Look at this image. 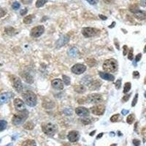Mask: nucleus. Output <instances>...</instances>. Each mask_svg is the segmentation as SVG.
<instances>
[{"instance_id": "1", "label": "nucleus", "mask_w": 146, "mask_h": 146, "mask_svg": "<svg viewBox=\"0 0 146 146\" xmlns=\"http://www.w3.org/2000/svg\"><path fill=\"white\" fill-rule=\"evenodd\" d=\"M22 97L23 98V100L26 102V104L28 105L29 107H35L37 104V95L34 92L31 91H26L24 93H23Z\"/></svg>"}, {"instance_id": "2", "label": "nucleus", "mask_w": 146, "mask_h": 146, "mask_svg": "<svg viewBox=\"0 0 146 146\" xmlns=\"http://www.w3.org/2000/svg\"><path fill=\"white\" fill-rule=\"evenodd\" d=\"M28 116V112L26 110L20 111L18 113L15 114L12 119V122L15 126H18L22 124Z\"/></svg>"}, {"instance_id": "3", "label": "nucleus", "mask_w": 146, "mask_h": 146, "mask_svg": "<svg viewBox=\"0 0 146 146\" xmlns=\"http://www.w3.org/2000/svg\"><path fill=\"white\" fill-rule=\"evenodd\" d=\"M102 67H103V70L107 72H114L118 70V62L115 59H110L104 62Z\"/></svg>"}, {"instance_id": "4", "label": "nucleus", "mask_w": 146, "mask_h": 146, "mask_svg": "<svg viewBox=\"0 0 146 146\" xmlns=\"http://www.w3.org/2000/svg\"><path fill=\"white\" fill-rule=\"evenodd\" d=\"M42 132L47 136L52 137L56 134V133L58 131V127L53 124L46 123V124H43L42 125Z\"/></svg>"}, {"instance_id": "5", "label": "nucleus", "mask_w": 146, "mask_h": 146, "mask_svg": "<svg viewBox=\"0 0 146 146\" xmlns=\"http://www.w3.org/2000/svg\"><path fill=\"white\" fill-rule=\"evenodd\" d=\"M99 31L92 27H85L82 29V34L85 37H92L99 34Z\"/></svg>"}, {"instance_id": "6", "label": "nucleus", "mask_w": 146, "mask_h": 146, "mask_svg": "<svg viewBox=\"0 0 146 146\" xmlns=\"http://www.w3.org/2000/svg\"><path fill=\"white\" fill-rule=\"evenodd\" d=\"M11 81L13 83V86L15 90L17 91L18 92H21L23 91V85L21 83V79L18 77L13 76L11 77Z\"/></svg>"}, {"instance_id": "7", "label": "nucleus", "mask_w": 146, "mask_h": 146, "mask_svg": "<svg viewBox=\"0 0 146 146\" xmlns=\"http://www.w3.org/2000/svg\"><path fill=\"white\" fill-rule=\"evenodd\" d=\"M44 32H45V28L43 26H37L34 27L31 30L30 35L33 37L37 38V37H40L44 33Z\"/></svg>"}, {"instance_id": "8", "label": "nucleus", "mask_w": 146, "mask_h": 146, "mask_svg": "<svg viewBox=\"0 0 146 146\" xmlns=\"http://www.w3.org/2000/svg\"><path fill=\"white\" fill-rule=\"evenodd\" d=\"M88 101L90 103H93V104H98L102 102V95L99 94H91L90 95L88 96Z\"/></svg>"}, {"instance_id": "9", "label": "nucleus", "mask_w": 146, "mask_h": 146, "mask_svg": "<svg viewBox=\"0 0 146 146\" xmlns=\"http://www.w3.org/2000/svg\"><path fill=\"white\" fill-rule=\"evenodd\" d=\"M91 111L96 115H102L105 111V107L103 104H98L91 108Z\"/></svg>"}, {"instance_id": "10", "label": "nucleus", "mask_w": 146, "mask_h": 146, "mask_svg": "<svg viewBox=\"0 0 146 146\" xmlns=\"http://www.w3.org/2000/svg\"><path fill=\"white\" fill-rule=\"evenodd\" d=\"M85 70H86V67L83 64H75L71 69V71L74 74H76V75H80V74L83 73Z\"/></svg>"}, {"instance_id": "11", "label": "nucleus", "mask_w": 146, "mask_h": 146, "mask_svg": "<svg viewBox=\"0 0 146 146\" xmlns=\"http://www.w3.org/2000/svg\"><path fill=\"white\" fill-rule=\"evenodd\" d=\"M13 94L11 92H5L0 94V105L7 103L13 97Z\"/></svg>"}, {"instance_id": "12", "label": "nucleus", "mask_w": 146, "mask_h": 146, "mask_svg": "<svg viewBox=\"0 0 146 146\" xmlns=\"http://www.w3.org/2000/svg\"><path fill=\"white\" fill-rule=\"evenodd\" d=\"M13 102H14L15 108L16 109V110L20 112L26 110V109H25V108H26V107H25V104H24L23 101L21 100V99H18V98L15 99Z\"/></svg>"}, {"instance_id": "13", "label": "nucleus", "mask_w": 146, "mask_h": 146, "mask_svg": "<svg viewBox=\"0 0 146 146\" xmlns=\"http://www.w3.org/2000/svg\"><path fill=\"white\" fill-rule=\"evenodd\" d=\"M69 40H70V37L68 35H63L56 42V47L57 48L62 47L64 45H66L67 43H68Z\"/></svg>"}, {"instance_id": "14", "label": "nucleus", "mask_w": 146, "mask_h": 146, "mask_svg": "<svg viewBox=\"0 0 146 146\" xmlns=\"http://www.w3.org/2000/svg\"><path fill=\"white\" fill-rule=\"evenodd\" d=\"M75 112L77 115H79L80 117H86L89 115V110L84 107H77L76 110H75Z\"/></svg>"}, {"instance_id": "15", "label": "nucleus", "mask_w": 146, "mask_h": 146, "mask_svg": "<svg viewBox=\"0 0 146 146\" xmlns=\"http://www.w3.org/2000/svg\"><path fill=\"white\" fill-rule=\"evenodd\" d=\"M51 85H52L53 88L56 89L57 90H62L64 89V82L61 79H59V78L52 80Z\"/></svg>"}, {"instance_id": "16", "label": "nucleus", "mask_w": 146, "mask_h": 146, "mask_svg": "<svg viewBox=\"0 0 146 146\" xmlns=\"http://www.w3.org/2000/svg\"><path fill=\"white\" fill-rule=\"evenodd\" d=\"M67 138L71 142H75L79 139V133L77 131H71L67 135Z\"/></svg>"}, {"instance_id": "17", "label": "nucleus", "mask_w": 146, "mask_h": 146, "mask_svg": "<svg viewBox=\"0 0 146 146\" xmlns=\"http://www.w3.org/2000/svg\"><path fill=\"white\" fill-rule=\"evenodd\" d=\"M99 76L101 77V78L104 79L105 80H108V81H113L115 79V77L113 76L111 74L107 73V72H99Z\"/></svg>"}, {"instance_id": "18", "label": "nucleus", "mask_w": 146, "mask_h": 146, "mask_svg": "<svg viewBox=\"0 0 146 146\" xmlns=\"http://www.w3.org/2000/svg\"><path fill=\"white\" fill-rule=\"evenodd\" d=\"M134 17L138 20H145V19H146L145 12L141 11V10H139V9L137 10H136L134 13Z\"/></svg>"}, {"instance_id": "19", "label": "nucleus", "mask_w": 146, "mask_h": 146, "mask_svg": "<svg viewBox=\"0 0 146 146\" xmlns=\"http://www.w3.org/2000/svg\"><path fill=\"white\" fill-rule=\"evenodd\" d=\"M100 86H101V83H100L98 80L91 81L90 83L89 84V89H91V90H96V89H99Z\"/></svg>"}, {"instance_id": "20", "label": "nucleus", "mask_w": 146, "mask_h": 146, "mask_svg": "<svg viewBox=\"0 0 146 146\" xmlns=\"http://www.w3.org/2000/svg\"><path fill=\"white\" fill-rule=\"evenodd\" d=\"M74 90L79 94H83L85 91V88L83 85H77L74 86Z\"/></svg>"}, {"instance_id": "21", "label": "nucleus", "mask_w": 146, "mask_h": 146, "mask_svg": "<svg viewBox=\"0 0 146 146\" xmlns=\"http://www.w3.org/2000/svg\"><path fill=\"white\" fill-rule=\"evenodd\" d=\"M78 54V50L75 47L71 48L68 50V55L71 57H76Z\"/></svg>"}, {"instance_id": "22", "label": "nucleus", "mask_w": 146, "mask_h": 146, "mask_svg": "<svg viewBox=\"0 0 146 146\" xmlns=\"http://www.w3.org/2000/svg\"><path fill=\"white\" fill-rule=\"evenodd\" d=\"M5 32L7 34V35H10V36H13V35H15L17 32L15 31V29L13 27H7L5 29Z\"/></svg>"}, {"instance_id": "23", "label": "nucleus", "mask_w": 146, "mask_h": 146, "mask_svg": "<svg viewBox=\"0 0 146 146\" xmlns=\"http://www.w3.org/2000/svg\"><path fill=\"white\" fill-rule=\"evenodd\" d=\"M21 146H37V145H36V142H35V140L27 139L22 144Z\"/></svg>"}, {"instance_id": "24", "label": "nucleus", "mask_w": 146, "mask_h": 146, "mask_svg": "<svg viewBox=\"0 0 146 146\" xmlns=\"http://www.w3.org/2000/svg\"><path fill=\"white\" fill-rule=\"evenodd\" d=\"M34 15H27L26 17L24 18L23 19V23H26V24H30L32 21H33V18H34Z\"/></svg>"}, {"instance_id": "25", "label": "nucleus", "mask_w": 146, "mask_h": 146, "mask_svg": "<svg viewBox=\"0 0 146 146\" xmlns=\"http://www.w3.org/2000/svg\"><path fill=\"white\" fill-rule=\"evenodd\" d=\"M23 76L24 77V80L28 83H32L34 82L33 77H32V76H31L28 73H25L24 75H23Z\"/></svg>"}, {"instance_id": "26", "label": "nucleus", "mask_w": 146, "mask_h": 146, "mask_svg": "<svg viewBox=\"0 0 146 146\" xmlns=\"http://www.w3.org/2000/svg\"><path fill=\"white\" fill-rule=\"evenodd\" d=\"M48 102H44L43 104H42V106L45 108V109H51L54 107V103L52 102V101H50L49 103H48Z\"/></svg>"}, {"instance_id": "27", "label": "nucleus", "mask_w": 146, "mask_h": 146, "mask_svg": "<svg viewBox=\"0 0 146 146\" xmlns=\"http://www.w3.org/2000/svg\"><path fill=\"white\" fill-rule=\"evenodd\" d=\"M7 125V122L6 121H5V120H2V121H0V132L4 131V130L6 129Z\"/></svg>"}, {"instance_id": "28", "label": "nucleus", "mask_w": 146, "mask_h": 146, "mask_svg": "<svg viewBox=\"0 0 146 146\" xmlns=\"http://www.w3.org/2000/svg\"><path fill=\"white\" fill-rule=\"evenodd\" d=\"M35 127V125L32 122H27L23 125V128L28 130H32Z\"/></svg>"}, {"instance_id": "29", "label": "nucleus", "mask_w": 146, "mask_h": 146, "mask_svg": "<svg viewBox=\"0 0 146 146\" xmlns=\"http://www.w3.org/2000/svg\"><path fill=\"white\" fill-rule=\"evenodd\" d=\"M134 119H135L134 115V114H130V115L127 117V118H126V121H127V123H128L129 124H132V123L134 122Z\"/></svg>"}, {"instance_id": "30", "label": "nucleus", "mask_w": 146, "mask_h": 146, "mask_svg": "<svg viewBox=\"0 0 146 146\" xmlns=\"http://www.w3.org/2000/svg\"><path fill=\"white\" fill-rule=\"evenodd\" d=\"M131 87H132V85H131V83H126L125 85H124V94H126L128 93L130 89H131Z\"/></svg>"}, {"instance_id": "31", "label": "nucleus", "mask_w": 146, "mask_h": 146, "mask_svg": "<svg viewBox=\"0 0 146 146\" xmlns=\"http://www.w3.org/2000/svg\"><path fill=\"white\" fill-rule=\"evenodd\" d=\"M63 82L66 85H70V83H71L70 78L67 75H63Z\"/></svg>"}, {"instance_id": "32", "label": "nucleus", "mask_w": 146, "mask_h": 146, "mask_svg": "<svg viewBox=\"0 0 146 146\" xmlns=\"http://www.w3.org/2000/svg\"><path fill=\"white\" fill-rule=\"evenodd\" d=\"M47 0H37L36 2V7H42L45 3H46Z\"/></svg>"}, {"instance_id": "33", "label": "nucleus", "mask_w": 146, "mask_h": 146, "mask_svg": "<svg viewBox=\"0 0 146 146\" xmlns=\"http://www.w3.org/2000/svg\"><path fill=\"white\" fill-rule=\"evenodd\" d=\"M96 60H94V59H88L87 60V64H88V65L89 66V67H94L95 64H96Z\"/></svg>"}, {"instance_id": "34", "label": "nucleus", "mask_w": 146, "mask_h": 146, "mask_svg": "<svg viewBox=\"0 0 146 146\" xmlns=\"http://www.w3.org/2000/svg\"><path fill=\"white\" fill-rule=\"evenodd\" d=\"M119 118H120V114H115L110 118V121L111 122H116L118 121Z\"/></svg>"}, {"instance_id": "35", "label": "nucleus", "mask_w": 146, "mask_h": 146, "mask_svg": "<svg viewBox=\"0 0 146 146\" xmlns=\"http://www.w3.org/2000/svg\"><path fill=\"white\" fill-rule=\"evenodd\" d=\"M12 7H13V8L14 10H18V9H19V8H20V7H21V5H20V3H19V2H13V4Z\"/></svg>"}, {"instance_id": "36", "label": "nucleus", "mask_w": 146, "mask_h": 146, "mask_svg": "<svg viewBox=\"0 0 146 146\" xmlns=\"http://www.w3.org/2000/svg\"><path fill=\"white\" fill-rule=\"evenodd\" d=\"M137 99H138V94H136V95L134 96V99H133V101H132V107H134V106L136 105L137 102Z\"/></svg>"}, {"instance_id": "37", "label": "nucleus", "mask_w": 146, "mask_h": 146, "mask_svg": "<svg viewBox=\"0 0 146 146\" xmlns=\"http://www.w3.org/2000/svg\"><path fill=\"white\" fill-rule=\"evenodd\" d=\"M128 59H129V60H131V61L133 60V59H134V55H133V48L130 49V51H129V56H128Z\"/></svg>"}, {"instance_id": "38", "label": "nucleus", "mask_w": 146, "mask_h": 146, "mask_svg": "<svg viewBox=\"0 0 146 146\" xmlns=\"http://www.w3.org/2000/svg\"><path fill=\"white\" fill-rule=\"evenodd\" d=\"M6 13H7V12H6L3 8L0 7V18H2V17H4V16L6 15Z\"/></svg>"}, {"instance_id": "39", "label": "nucleus", "mask_w": 146, "mask_h": 146, "mask_svg": "<svg viewBox=\"0 0 146 146\" xmlns=\"http://www.w3.org/2000/svg\"><path fill=\"white\" fill-rule=\"evenodd\" d=\"M115 88H116V89H119L120 88H121V80H118L116 82H115Z\"/></svg>"}, {"instance_id": "40", "label": "nucleus", "mask_w": 146, "mask_h": 146, "mask_svg": "<svg viewBox=\"0 0 146 146\" xmlns=\"http://www.w3.org/2000/svg\"><path fill=\"white\" fill-rule=\"evenodd\" d=\"M133 144L134 146H139L140 145V141L139 139H133Z\"/></svg>"}, {"instance_id": "41", "label": "nucleus", "mask_w": 146, "mask_h": 146, "mask_svg": "<svg viewBox=\"0 0 146 146\" xmlns=\"http://www.w3.org/2000/svg\"><path fill=\"white\" fill-rule=\"evenodd\" d=\"M130 96H131V94H127V95L124 96V97L122 98V102H127L129 100V99L130 98Z\"/></svg>"}, {"instance_id": "42", "label": "nucleus", "mask_w": 146, "mask_h": 146, "mask_svg": "<svg viewBox=\"0 0 146 146\" xmlns=\"http://www.w3.org/2000/svg\"><path fill=\"white\" fill-rule=\"evenodd\" d=\"M123 49H124V50H123V54H124V56H126V55L127 54V52H128L129 48H128L127 45H124Z\"/></svg>"}, {"instance_id": "43", "label": "nucleus", "mask_w": 146, "mask_h": 146, "mask_svg": "<svg viewBox=\"0 0 146 146\" xmlns=\"http://www.w3.org/2000/svg\"><path fill=\"white\" fill-rule=\"evenodd\" d=\"M82 123L85 124V125H87V124H89L91 123V121L89 119H87V118H85V119H83L82 120Z\"/></svg>"}, {"instance_id": "44", "label": "nucleus", "mask_w": 146, "mask_h": 146, "mask_svg": "<svg viewBox=\"0 0 146 146\" xmlns=\"http://www.w3.org/2000/svg\"><path fill=\"white\" fill-rule=\"evenodd\" d=\"M141 58H142V54L141 53H139V54H137L136 57H135V62H138L140 61V59H141Z\"/></svg>"}, {"instance_id": "45", "label": "nucleus", "mask_w": 146, "mask_h": 146, "mask_svg": "<svg viewBox=\"0 0 146 146\" xmlns=\"http://www.w3.org/2000/svg\"><path fill=\"white\" fill-rule=\"evenodd\" d=\"M133 76H134V77H136V78H139V72H137V71H134V72H133Z\"/></svg>"}, {"instance_id": "46", "label": "nucleus", "mask_w": 146, "mask_h": 146, "mask_svg": "<svg viewBox=\"0 0 146 146\" xmlns=\"http://www.w3.org/2000/svg\"><path fill=\"white\" fill-rule=\"evenodd\" d=\"M27 12H28V10H27V9H23V10H21V12H20V13H21V15H25L27 13Z\"/></svg>"}, {"instance_id": "47", "label": "nucleus", "mask_w": 146, "mask_h": 146, "mask_svg": "<svg viewBox=\"0 0 146 146\" xmlns=\"http://www.w3.org/2000/svg\"><path fill=\"white\" fill-rule=\"evenodd\" d=\"M21 2L24 4V5H28V4H31L32 0H21Z\"/></svg>"}, {"instance_id": "48", "label": "nucleus", "mask_w": 146, "mask_h": 146, "mask_svg": "<svg viewBox=\"0 0 146 146\" xmlns=\"http://www.w3.org/2000/svg\"><path fill=\"white\" fill-rule=\"evenodd\" d=\"M140 5L142 7H146V0H140Z\"/></svg>"}, {"instance_id": "49", "label": "nucleus", "mask_w": 146, "mask_h": 146, "mask_svg": "<svg viewBox=\"0 0 146 146\" xmlns=\"http://www.w3.org/2000/svg\"><path fill=\"white\" fill-rule=\"evenodd\" d=\"M89 4L91 5H95L97 3V1L96 0H86Z\"/></svg>"}, {"instance_id": "50", "label": "nucleus", "mask_w": 146, "mask_h": 146, "mask_svg": "<svg viewBox=\"0 0 146 146\" xmlns=\"http://www.w3.org/2000/svg\"><path fill=\"white\" fill-rule=\"evenodd\" d=\"M128 113H129V110H122V111H121V114L124 115H126Z\"/></svg>"}, {"instance_id": "51", "label": "nucleus", "mask_w": 146, "mask_h": 146, "mask_svg": "<svg viewBox=\"0 0 146 146\" xmlns=\"http://www.w3.org/2000/svg\"><path fill=\"white\" fill-rule=\"evenodd\" d=\"M99 18H101L102 20H103V21H105V20H107V18L106 16H104L103 15H99Z\"/></svg>"}, {"instance_id": "52", "label": "nucleus", "mask_w": 146, "mask_h": 146, "mask_svg": "<svg viewBox=\"0 0 146 146\" xmlns=\"http://www.w3.org/2000/svg\"><path fill=\"white\" fill-rule=\"evenodd\" d=\"M102 136H103V133H100V134H99L97 135V139H100Z\"/></svg>"}, {"instance_id": "53", "label": "nucleus", "mask_w": 146, "mask_h": 146, "mask_svg": "<svg viewBox=\"0 0 146 146\" xmlns=\"http://www.w3.org/2000/svg\"><path fill=\"white\" fill-rule=\"evenodd\" d=\"M115 47H116V48L119 50L120 49V47H119V45H118V43L116 42V40H115Z\"/></svg>"}, {"instance_id": "54", "label": "nucleus", "mask_w": 146, "mask_h": 146, "mask_svg": "<svg viewBox=\"0 0 146 146\" xmlns=\"http://www.w3.org/2000/svg\"><path fill=\"white\" fill-rule=\"evenodd\" d=\"M115 25V22H113V23H112L110 26H109V28H113Z\"/></svg>"}, {"instance_id": "55", "label": "nucleus", "mask_w": 146, "mask_h": 146, "mask_svg": "<svg viewBox=\"0 0 146 146\" xmlns=\"http://www.w3.org/2000/svg\"><path fill=\"white\" fill-rule=\"evenodd\" d=\"M95 132H96V131H94V132H92V133H91V134H90L91 136H93V135H94V134Z\"/></svg>"}, {"instance_id": "56", "label": "nucleus", "mask_w": 146, "mask_h": 146, "mask_svg": "<svg viewBox=\"0 0 146 146\" xmlns=\"http://www.w3.org/2000/svg\"><path fill=\"white\" fill-rule=\"evenodd\" d=\"M144 53H146V45L145 46V48H144Z\"/></svg>"}, {"instance_id": "57", "label": "nucleus", "mask_w": 146, "mask_h": 146, "mask_svg": "<svg viewBox=\"0 0 146 146\" xmlns=\"http://www.w3.org/2000/svg\"><path fill=\"white\" fill-rule=\"evenodd\" d=\"M110 146H116V144H114V145H111Z\"/></svg>"}, {"instance_id": "58", "label": "nucleus", "mask_w": 146, "mask_h": 146, "mask_svg": "<svg viewBox=\"0 0 146 146\" xmlns=\"http://www.w3.org/2000/svg\"><path fill=\"white\" fill-rule=\"evenodd\" d=\"M144 95H145V97L146 98V91H145V94H144Z\"/></svg>"}]
</instances>
